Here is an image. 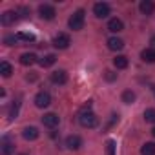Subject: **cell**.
Masks as SVG:
<instances>
[{
	"label": "cell",
	"mask_w": 155,
	"mask_h": 155,
	"mask_svg": "<svg viewBox=\"0 0 155 155\" xmlns=\"http://www.w3.org/2000/svg\"><path fill=\"white\" fill-rule=\"evenodd\" d=\"M139 9L142 15H151L153 9H155V4L151 2V0H142V2L139 4Z\"/></svg>",
	"instance_id": "cell-13"
},
{
	"label": "cell",
	"mask_w": 155,
	"mask_h": 155,
	"mask_svg": "<svg viewBox=\"0 0 155 155\" xmlns=\"http://www.w3.org/2000/svg\"><path fill=\"white\" fill-rule=\"evenodd\" d=\"M58 115L57 113H46L44 117H42V124L44 126H48V128H57L58 126Z\"/></svg>",
	"instance_id": "cell-8"
},
{
	"label": "cell",
	"mask_w": 155,
	"mask_h": 155,
	"mask_svg": "<svg viewBox=\"0 0 155 155\" xmlns=\"http://www.w3.org/2000/svg\"><path fill=\"white\" fill-rule=\"evenodd\" d=\"M51 104V95L48 91H38L35 95V106L37 108H48Z\"/></svg>",
	"instance_id": "cell-3"
},
{
	"label": "cell",
	"mask_w": 155,
	"mask_h": 155,
	"mask_svg": "<svg viewBox=\"0 0 155 155\" xmlns=\"http://www.w3.org/2000/svg\"><path fill=\"white\" fill-rule=\"evenodd\" d=\"M18 18V11H4L2 15H0V22H2V26H13Z\"/></svg>",
	"instance_id": "cell-5"
},
{
	"label": "cell",
	"mask_w": 155,
	"mask_h": 155,
	"mask_svg": "<svg viewBox=\"0 0 155 155\" xmlns=\"http://www.w3.org/2000/svg\"><path fill=\"white\" fill-rule=\"evenodd\" d=\"M93 13H95L97 18H106V17L110 15V6H108L106 2H97V4L93 6Z\"/></svg>",
	"instance_id": "cell-6"
},
{
	"label": "cell",
	"mask_w": 155,
	"mask_h": 155,
	"mask_svg": "<svg viewBox=\"0 0 155 155\" xmlns=\"http://www.w3.org/2000/svg\"><path fill=\"white\" fill-rule=\"evenodd\" d=\"M108 48H110L111 51H120V49L124 48V40L119 38V37H110V38H108Z\"/></svg>",
	"instance_id": "cell-11"
},
{
	"label": "cell",
	"mask_w": 155,
	"mask_h": 155,
	"mask_svg": "<svg viewBox=\"0 0 155 155\" xmlns=\"http://www.w3.org/2000/svg\"><path fill=\"white\" fill-rule=\"evenodd\" d=\"M15 150V144L9 140V137H4L2 139V155H11Z\"/></svg>",
	"instance_id": "cell-16"
},
{
	"label": "cell",
	"mask_w": 155,
	"mask_h": 155,
	"mask_svg": "<svg viewBox=\"0 0 155 155\" xmlns=\"http://www.w3.org/2000/svg\"><path fill=\"white\" fill-rule=\"evenodd\" d=\"M144 120L155 124V108H148V110L144 111Z\"/></svg>",
	"instance_id": "cell-23"
},
{
	"label": "cell",
	"mask_w": 155,
	"mask_h": 155,
	"mask_svg": "<svg viewBox=\"0 0 155 155\" xmlns=\"http://www.w3.org/2000/svg\"><path fill=\"white\" fill-rule=\"evenodd\" d=\"M140 155H155V142H146V144H142Z\"/></svg>",
	"instance_id": "cell-21"
},
{
	"label": "cell",
	"mask_w": 155,
	"mask_h": 155,
	"mask_svg": "<svg viewBox=\"0 0 155 155\" xmlns=\"http://www.w3.org/2000/svg\"><path fill=\"white\" fill-rule=\"evenodd\" d=\"M151 135H153V137H155V128H153V130H151Z\"/></svg>",
	"instance_id": "cell-31"
},
{
	"label": "cell",
	"mask_w": 155,
	"mask_h": 155,
	"mask_svg": "<svg viewBox=\"0 0 155 155\" xmlns=\"http://www.w3.org/2000/svg\"><path fill=\"white\" fill-rule=\"evenodd\" d=\"M104 77H106V81H110V82L117 79V75H115L113 71H110V69H108V71H104Z\"/></svg>",
	"instance_id": "cell-28"
},
{
	"label": "cell",
	"mask_w": 155,
	"mask_h": 155,
	"mask_svg": "<svg viewBox=\"0 0 155 155\" xmlns=\"http://www.w3.org/2000/svg\"><path fill=\"white\" fill-rule=\"evenodd\" d=\"M68 26H69V29H73V31H81V29L84 28V9L75 11V13L69 17Z\"/></svg>",
	"instance_id": "cell-2"
},
{
	"label": "cell",
	"mask_w": 155,
	"mask_h": 155,
	"mask_svg": "<svg viewBox=\"0 0 155 155\" xmlns=\"http://www.w3.org/2000/svg\"><path fill=\"white\" fill-rule=\"evenodd\" d=\"M133 101H135V93H133L131 90H128V91L122 93V102H124V104H131Z\"/></svg>",
	"instance_id": "cell-24"
},
{
	"label": "cell",
	"mask_w": 155,
	"mask_h": 155,
	"mask_svg": "<svg viewBox=\"0 0 155 155\" xmlns=\"http://www.w3.org/2000/svg\"><path fill=\"white\" fill-rule=\"evenodd\" d=\"M51 82H53V84H66V82H68V73H66L64 69L53 71V73H51Z\"/></svg>",
	"instance_id": "cell-9"
},
{
	"label": "cell",
	"mask_w": 155,
	"mask_h": 155,
	"mask_svg": "<svg viewBox=\"0 0 155 155\" xmlns=\"http://www.w3.org/2000/svg\"><path fill=\"white\" fill-rule=\"evenodd\" d=\"M79 122H81L82 128H95L99 124V119L91 110H82L81 115H79Z\"/></svg>",
	"instance_id": "cell-1"
},
{
	"label": "cell",
	"mask_w": 155,
	"mask_h": 155,
	"mask_svg": "<svg viewBox=\"0 0 155 155\" xmlns=\"http://www.w3.org/2000/svg\"><path fill=\"white\" fill-rule=\"evenodd\" d=\"M108 29H110L111 33H119V31L124 29V24H122L120 18H111V20L108 22Z\"/></svg>",
	"instance_id": "cell-14"
},
{
	"label": "cell",
	"mask_w": 155,
	"mask_h": 155,
	"mask_svg": "<svg viewBox=\"0 0 155 155\" xmlns=\"http://www.w3.org/2000/svg\"><path fill=\"white\" fill-rule=\"evenodd\" d=\"M18 108H20V102L18 101H13V104L9 108V119H15L18 115Z\"/></svg>",
	"instance_id": "cell-25"
},
{
	"label": "cell",
	"mask_w": 155,
	"mask_h": 155,
	"mask_svg": "<svg viewBox=\"0 0 155 155\" xmlns=\"http://www.w3.org/2000/svg\"><path fill=\"white\" fill-rule=\"evenodd\" d=\"M35 62H40L35 53H24V55L20 57V64H22V66H33Z\"/></svg>",
	"instance_id": "cell-15"
},
{
	"label": "cell",
	"mask_w": 155,
	"mask_h": 155,
	"mask_svg": "<svg viewBox=\"0 0 155 155\" xmlns=\"http://www.w3.org/2000/svg\"><path fill=\"white\" fill-rule=\"evenodd\" d=\"M106 153H108V155H115V140L110 139V140L106 142Z\"/></svg>",
	"instance_id": "cell-26"
},
{
	"label": "cell",
	"mask_w": 155,
	"mask_h": 155,
	"mask_svg": "<svg viewBox=\"0 0 155 155\" xmlns=\"http://www.w3.org/2000/svg\"><path fill=\"white\" fill-rule=\"evenodd\" d=\"M18 11H20V13H22L24 17H28V15H29V9H28V8H20Z\"/></svg>",
	"instance_id": "cell-29"
},
{
	"label": "cell",
	"mask_w": 155,
	"mask_h": 155,
	"mask_svg": "<svg viewBox=\"0 0 155 155\" xmlns=\"http://www.w3.org/2000/svg\"><path fill=\"white\" fill-rule=\"evenodd\" d=\"M57 62V57L53 55V53H49V55H46L44 58H40V66L42 68H49V66H53Z\"/></svg>",
	"instance_id": "cell-20"
},
{
	"label": "cell",
	"mask_w": 155,
	"mask_h": 155,
	"mask_svg": "<svg viewBox=\"0 0 155 155\" xmlns=\"http://www.w3.org/2000/svg\"><path fill=\"white\" fill-rule=\"evenodd\" d=\"M66 146H68V150H79L81 146H82V139L79 137V135H69L68 139H66Z\"/></svg>",
	"instance_id": "cell-10"
},
{
	"label": "cell",
	"mask_w": 155,
	"mask_h": 155,
	"mask_svg": "<svg viewBox=\"0 0 155 155\" xmlns=\"http://www.w3.org/2000/svg\"><path fill=\"white\" fill-rule=\"evenodd\" d=\"M17 40H18V38H17V35H8V37L4 38V44H6V46H15V44H17Z\"/></svg>",
	"instance_id": "cell-27"
},
{
	"label": "cell",
	"mask_w": 155,
	"mask_h": 155,
	"mask_svg": "<svg viewBox=\"0 0 155 155\" xmlns=\"http://www.w3.org/2000/svg\"><path fill=\"white\" fill-rule=\"evenodd\" d=\"M22 155H24V153H22Z\"/></svg>",
	"instance_id": "cell-32"
},
{
	"label": "cell",
	"mask_w": 155,
	"mask_h": 155,
	"mask_svg": "<svg viewBox=\"0 0 155 155\" xmlns=\"http://www.w3.org/2000/svg\"><path fill=\"white\" fill-rule=\"evenodd\" d=\"M17 38L18 40H24V42H33L35 40V35L33 33H28V31H20V33H17Z\"/></svg>",
	"instance_id": "cell-22"
},
{
	"label": "cell",
	"mask_w": 155,
	"mask_h": 155,
	"mask_svg": "<svg viewBox=\"0 0 155 155\" xmlns=\"http://www.w3.org/2000/svg\"><path fill=\"white\" fill-rule=\"evenodd\" d=\"M150 44H151V46H153V48H155V35H153V37H151V40H150Z\"/></svg>",
	"instance_id": "cell-30"
},
{
	"label": "cell",
	"mask_w": 155,
	"mask_h": 155,
	"mask_svg": "<svg viewBox=\"0 0 155 155\" xmlns=\"http://www.w3.org/2000/svg\"><path fill=\"white\" fill-rule=\"evenodd\" d=\"M0 73H2V77H6V79H8V77H11V73H13V68H11V64L9 62H0Z\"/></svg>",
	"instance_id": "cell-19"
},
{
	"label": "cell",
	"mask_w": 155,
	"mask_h": 155,
	"mask_svg": "<svg viewBox=\"0 0 155 155\" xmlns=\"http://www.w3.org/2000/svg\"><path fill=\"white\" fill-rule=\"evenodd\" d=\"M113 66H115L117 69H126V68H128V58H126L124 55H119V57L113 58Z\"/></svg>",
	"instance_id": "cell-17"
},
{
	"label": "cell",
	"mask_w": 155,
	"mask_h": 155,
	"mask_svg": "<svg viewBox=\"0 0 155 155\" xmlns=\"http://www.w3.org/2000/svg\"><path fill=\"white\" fill-rule=\"evenodd\" d=\"M38 15L44 18V20H53L55 18V8L53 6H48V4H42L40 8H38Z\"/></svg>",
	"instance_id": "cell-7"
},
{
	"label": "cell",
	"mask_w": 155,
	"mask_h": 155,
	"mask_svg": "<svg viewBox=\"0 0 155 155\" xmlns=\"http://www.w3.org/2000/svg\"><path fill=\"white\" fill-rule=\"evenodd\" d=\"M140 58H142L144 62H155V49H153V48L144 49V51L140 53Z\"/></svg>",
	"instance_id": "cell-18"
},
{
	"label": "cell",
	"mask_w": 155,
	"mask_h": 155,
	"mask_svg": "<svg viewBox=\"0 0 155 155\" xmlns=\"http://www.w3.org/2000/svg\"><path fill=\"white\" fill-rule=\"evenodd\" d=\"M38 135H40V131H38L35 126H28V128H24V131H22V137H24L26 140H35V139H38Z\"/></svg>",
	"instance_id": "cell-12"
},
{
	"label": "cell",
	"mask_w": 155,
	"mask_h": 155,
	"mask_svg": "<svg viewBox=\"0 0 155 155\" xmlns=\"http://www.w3.org/2000/svg\"><path fill=\"white\" fill-rule=\"evenodd\" d=\"M69 44H71V40H69V35H66V33H58V35L53 38V46H55L57 49H66Z\"/></svg>",
	"instance_id": "cell-4"
}]
</instances>
